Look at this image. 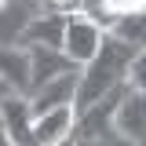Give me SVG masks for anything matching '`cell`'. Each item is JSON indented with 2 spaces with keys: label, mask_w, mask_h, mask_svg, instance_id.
<instances>
[{
  "label": "cell",
  "mask_w": 146,
  "mask_h": 146,
  "mask_svg": "<svg viewBox=\"0 0 146 146\" xmlns=\"http://www.w3.org/2000/svg\"><path fill=\"white\" fill-rule=\"evenodd\" d=\"M66 40V15L62 11H48V15H36L26 33L18 36V44H51V48H62Z\"/></svg>",
  "instance_id": "cell-10"
},
{
  "label": "cell",
  "mask_w": 146,
  "mask_h": 146,
  "mask_svg": "<svg viewBox=\"0 0 146 146\" xmlns=\"http://www.w3.org/2000/svg\"><path fill=\"white\" fill-rule=\"evenodd\" d=\"M128 88H131V80L121 84V88H113L110 95H102L88 110H80L77 113V124H73V135H70L73 143H128L121 135V128H117V110L124 102Z\"/></svg>",
  "instance_id": "cell-2"
},
{
  "label": "cell",
  "mask_w": 146,
  "mask_h": 146,
  "mask_svg": "<svg viewBox=\"0 0 146 146\" xmlns=\"http://www.w3.org/2000/svg\"><path fill=\"white\" fill-rule=\"evenodd\" d=\"M102 40H106V26L99 22V18H91L88 11H70L66 15V40H62V48L70 55L73 62H91L99 48H102Z\"/></svg>",
  "instance_id": "cell-3"
},
{
  "label": "cell",
  "mask_w": 146,
  "mask_h": 146,
  "mask_svg": "<svg viewBox=\"0 0 146 146\" xmlns=\"http://www.w3.org/2000/svg\"><path fill=\"white\" fill-rule=\"evenodd\" d=\"M77 88H80V70L58 73L55 80H48L44 88H36L33 95H29L33 117L36 113H48V110H55V106H73V102H77Z\"/></svg>",
  "instance_id": "cell-6"
},
{
  "label": "cell",
  "mask_w": 146,
  "mask_h": 146,
  "mask_svg": "<svg viewBox=\"0 0 146 146\" xmlns=\"http://www.w3.org/2000/svg\"><path fill=\"white\" fill-rule=\"evenodd\" d=\"M131 84L139 91H146V48L139 51V58H135V66H131Z\"/></svg>",
  "instance_id": "cell-12"
},
{
  "label": "cell",
  "mask_w": 146,
  "mask_h": 146,
  "mask_svg": "<svg viewBox=\"0 0 146 146\" xmlns=\"http://www.w3.org/2000/svg\"><path fill=\"white\" fill-rule=\"evenodd\" d=\"M0 62H4V88L29 95V84H33L29 48H26V44H4V58H0Z\"/></svg>",
  "instance_id": "cell-9"
},
{
  "label": "cell",
  "mask_w": 146,
  "mask_h": 146,
  "mask_svg": "<svg viewBox=\"0 0 146 146\" xmlns=\"http://www.w3.org/2000/svg\"><path fill=\"white\" fill-rule=\"evenodd\" d=\"M117 128L128 143H143L146 146V91H139L135 84L128 88L124 102L117 110Z\"/></svg>",
  "instance_id": "cell-8"
},
{
  "label": "cell",
  "mask_w": 146,
  "mask_h": 146,
  "mask_svg": "<svg viewBox=\"0 0 146 146\" xmlns=\"http://www.w3.org/2000/svg\"><path fill=\"white\" fill-rule=\"evenodd\" d=\"M55 4H62V0H55Z\"/></svg>",
  "instance_id": "cell-13"
},
{
  "label": "cell",
  "mask_w": 146,
  "mask_h": 146,
  "mask_svg": "<svg viewBox=\"0 0 146 146\" xmlns=\"http://www.w3.org/2000/svg\"><path fill=\"white\" fill-rule=\"evenodd\" d=\"M110 33H117V36H124V40H131L135 48H146V7L121 15L113 26H110Z\"/></svg>",
  "instance_id": "cell-11"
},
{
  "label": "cell",
  "mask_w": 146,
  "mask_h": 146,
  "mask_svg": "<svg viewBox=\"0 0 146 146\" xmlns=\"http://www.w3.org/2000/svg\"><path fill=\"white\" fill-rule=\"evenodd\" d=\"M139 51H143V48H135L131 40H124V36H117V33L106 29V40H102L99 55L80 66V88H77V102H73L77 113L88 110L91 102H99L102 95H110L113 88L128 84Z\"/></svg>",
  "instance_id": "cell-1"
},
{
  "label": "cell",
  "mask_w": 146,
  "mask_h": 146,
  "mask_svg": "<svg viewBox=\"0 0 146 146\" xmlns=\"http://www.w3.org/2000/svg\"><path fill=\"white\" fill-rule=\"evenodd\" d=\"M29 48V58H33V84H29V95L36 88H44L48 80H55L58 73L80 70V62H73L66 48H51V44H26Z\"/></svg>",
  "instance_id": "cell-4"
},
{
  "label": "cell",
  "mask_w": 146,
  "mask_h": 146,
  "mask_svg": "<svg viewBox=\"0 0 146 146\" xmlns=\"http://www.w3.org/2000/svg\"><path fill=\"white\" fill-rule=\"evenodd\" d=\"M73 124H77V106H55L48 113L33 117V139H36V146L66 143L73 135Z\"/></svg>",
  "instance_id": "cell-7"
},
{
  "label": "cell",
  "mask_w": 146,
  "mask_h": 146,
  "mask_svg": "<svg viewBox=\"0 0 146 146\" xmlns=\"http://www.w3.org/2000/svg\"><path fill=\"white\" fill-rule=\"evenodd\" d=\"M4 139L18 143V146L36 143L33 139V102L22 91H15V95L7 91V99H4Z\"/></svg>",
  "instance_id": "cell-5"
}]
</instances>
